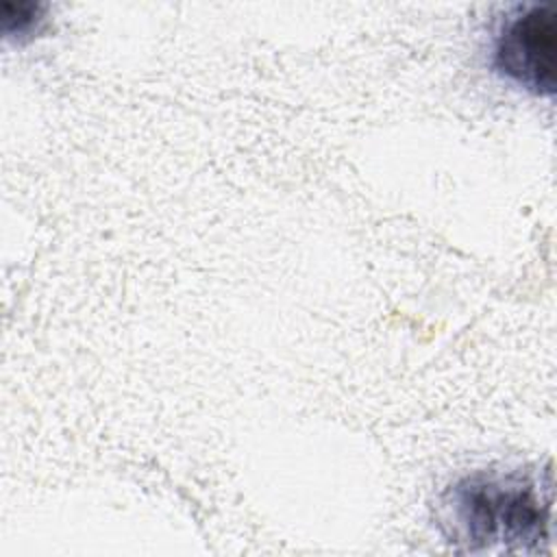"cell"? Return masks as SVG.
Here are the masks:
<instances>
[{
    "instance_id": "1",
    "label": "cell",
    "mask_w": 557,
    "mask_h": 557,
    "mask_svg": "<svg viewBox=\"0 0 557 557\" xmlns=\"http://www.w3.org/2000/svg\"><path fill=\"white\" fill-rule=\"evenodd\" d=\"M553 470H474L453 481L437 500L444 537L463 550H524L548 540Z\"/></svg>"
},
{
    "instance_id": "2",
    "label": "cell",
    "mask_w": 557,
    "mask_h": 557,
    "mask_svg": "<svg viewBox=\"0 0 557 557\" xmlns=\"http://www.w3.org/2000/svg\"><path fill=\"white\" fill-rule=\"evenodd\" d=\"M492 63L500 76L535 96L555 94L557 15L550 4H520L500 22Z\"/></svg>"
},
{
    "instance_id": "3",
    "label": "cell",
    "mask_w": 557,
    "mask_h": 557,
    "mask_svg": "<svg viewBox=\"0 0 557 557\" xmlns=\"http://www.w3.org/2000/svg\"><path fill=\"white\" fill-rule=\"evenodd\" d=\"M2 30L9 37L24 39L35 35L46 17V4L39 2H28V0H17V2H2Z\"/></svg>"
}]
</instances>
